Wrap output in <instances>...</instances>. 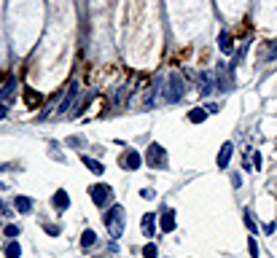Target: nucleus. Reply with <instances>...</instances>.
<instances>
[{"label":"nucleus","mask_w":277,"mask_h":258,"mask_svg":"<svg viewBox=\"0 0 277 258\" xmlns=\"http://www.w3.org/2000/svg\"><path fill=\"white\" fill-rule=\"evenodd\" d=\"M105 226H108V234L113 240H119L124 234V207L121 205H113L105 212Z\"/></svg>","instance_id":"f257e3e1"},{"label":"nucleus","mask_w":277,"mask_h":258,"mask_svg":"<svg viewBox=\"0 0 277 258\" xmlns=\"http://www.w3.org/2000/svg\"><path fill=\"white\" fill-rule=\"evenodd\" d=\"M89 194H92V202H94L97 207H108L110 202H113V189H110V186H105V183L94 186Z\"/></svg>","instance_id":"f03ea898"},{"label":"nucleus","mask_w":277,"mask_h":258,"mask_svg":"<svg viewBox=\"0 0 277 258\" xmlns=\"http://www.w3.org/2000/svg\"><path fill=\"white\" fill-rule=\"evenodd\" d=\"M145 161H148L154 170H156V167H164V164H167V154H164L162 145H156V143H154V145L148 148V154H145Z\"/></svg>","instance_id":"7ed1b4c3"},{"label":"nucleus","mask_w":277,"mask_h":258,"mask_svg":"<svg viewBox=\"0 0 277 258\" xmlns=\"http://www.w3.org/2000/svg\"><path fill=\"white\" fill-rule=\"evenodd\" d=\"M183 97V78H180L178 73H173L170 75V94H167V100L170 103H175V100H180Z\"/></svg>","instance_id":"20e7f679"},{"label":"nucleus","mask_w":277,"mask_h":258,"mask_svg":"<svg viewBox=\"0 0 277 258\" xmlns=\"http://www.w3.org/2000/svg\"><path fill=\"white\" fill-rule=\"evenodd\" d=\"M159 224H162V231H167V234L175 229V210L173 207H167V210L162 212V221H159Z\"/></svg>","instance_id":"39448f33"},{"label":"nucleus","mask_w":277,"mask_h":258,"mask_svg":"<svg viewBox=\"0 0 277 258\" xmlns=\"http://www.w3.org/2000/svg\"><path fill=\"white\" fill-rule=\"evenodd\" d=\"M121 164H124V167H129V170H138V167L143 164V156H140L138 151H129V154L121 159Z\"/></svg>","instance_id":"423d86ee"},{"label":"nucleus","mask_w":277,"mask_h":258,"mask_svg":"<svg viewBox=\"0 0 277 258\" xmlns=\"http://www.w3.org/2000/svg\"><path fill=\"white\" fill-rule=\"evenodd\" d=\"M156 215H154V212H145V215H143V237H148V240H151V237H154V229H156Z\"/></svg>","instance_id":"0eeeda50"},{"label":"nucleus","mask_w":277,"mask_h":258,"mask_svg":"<svg viewBox=\"0 0 277 258\" xmlns=\"http://www.w3.org/2000/svg\"><path fill=\"white\" fill-rule=\"evenodd\" d=\"M231 151H234V145H231V143H224V148H221V154H218V167H221V170H226V167H229Z\"/></svg>","instance_id":"6e6552de"},{"label":"nucleus","mask_w":277,"mask_h":258,"mask_svg":"<svg viewBox=\"0 0 277 258\" xmlns=\"http://www.w3.org/2000/svg\"><path fill=\"white\" fill-rule=\"evenodd\" d=\"M68 205H70L68 191H65V189H59L57 194H54V207H57V210H68Z\"/></svg>","instance_id":"1a4fd4ad"},{"label":"nucleus","mask_w":277,"mask_h":258,"mask_svg":"<svg viewBox=\"0 0 277 258\" xmlns=\"http://www.w3.org/2000/svg\"><path fill=\"white\" fill-rule=\"evenodd\" d=\"M24 100H27L30 108H38V105L43 103V97H41L38 92H33V89H27V92H24Z\"/></svg>","instance_id":"9d476101"},{"label":"nucleus","mask_w":277,"mask_h":258,"mask_svg":"<svg viewBox=\"0 0 277 258\" xmlns=\"http://www.w3.org/2000/svg\"><path fill=\"white\" fill-rule=\"evenodd\" d=\"M14 207H17L19 212H30V210H33V199H27V196H17Z\"/></svg>","instance_id":"9b49d317"},{"label":"nucleus","mask_w":277,"mask_h":258,"mask_svg":"<svg viewBox=\"0 0 277 258\" xmlns=\"http://www.w3.org/2000/svg\"><path fill=\"white\" fill-rule=\"evenodd\" d=\"M94 242H97V234H94V229H87V231L81 234V245H84V247H92Z\"/></svg>","instance_id":"f8f14e48"},{"label":"nucleus","mask_w":277,"mask_h":258,"mask_svg":"<svg viewBox=\"0 0 277 258\" xmlns=\"http://www.w3.org/2000/svg\"><path fill=\"white\" fill-rule=\"evenodd\" d=\"M81 159H84V164H87L94 175H103V164H100V161H94L92 156H81Z\"/></svg>","instance_id":"ddd939ff"},{"label":"nucleus","mask_w":277,"mask_h":258,"mask_svg":"<svg viewBox=\"0 0 277 258\" xmlns=\"http://www.w3.org/2000/svg\"><path fill=\"white\" fill-rule=\"evenodd\" d=\"M19 256H22L19 242H8V245H6V258H19Z\"/></svg>","instance_id":"4468645a"},{"label":"nucleus","mask_w":277,"mask_h":258,"mask_svg":"<svg viewBox=\"0 0 277 258\" xmlns=\"http://www.w3.org/2000/svg\"><path fill=\"white\" fill-rule=\"evenodd\" d=\"M205 119H208V110H202V108H196V110L189 113V121H194V124L196 121H205Z\"/></svg>","instance_id":"2eb2a0df"},{"label":"nucleus","mask_w":277,"mask_h":258,"mask_svg":"<svg viewBox=\"0 0 277 258\" xmlns=\"http://www.w3.org/2000/svg\"><path fill=\"white\" fill-rule=\"evenodd\" d=\"M143 256L145 258H159V247H156L154 242H148V245L143 247Z\"/></svg>","instance_id":"dca6fc26"},{"label":"nucleus","mask_w":277,"mask_h":258,"mask_svg":"<svg viewBox=\"0 0 277 258\" xmlns=\"http://www.w3.org/2000/svg\"><path fill=\"white\" fill-rule=\"evenodd\" d=\"M218 43H221V49H224L226 54L231 52V35H229V33H224V35H221V38H218Z\"/></svg>","instance_id":"f3484780"},{"label":"nucleus","mask_w":277,"mask_h":258,"mask_svg":"<svg viewBox=\"0 0 277 258\" xmlns=\"http://www.w3.org/2000/svg\"><path fill=\"white\" fill-rule=\"evenodd\" d=\"M248 250H250V256H253V258H259V245H256L253 237H250V242H248Z\"/></svg>","instance_id":"a211bd4d"},{"label":"nucleus","mask_w":277,"mask_h":258,"mask_svg":"<svg viewBox=\"0 0 277 258\" xmlns=\"http://www.w3.org/2000/svg\"><path fill=\"white\" fill-rule=\"evenodd\" d=\"M242 215H245V226H248L250 231H256V224H253V218H250V210H245Z\"/></svg>","instance_id":"6ab92c4d"},{"label":"nucleus","mask_w":277,"mask_h":258,"mask_svg":"<svg viewBox=\"0 0 277 258\" xmlns=\"http://www.w3.org/2000/svg\"><path fill=\"white\" fill-rule=\"evenodd\" d=\"M17 234H19L17 226H6V237H17Z\"/></svg>","instance_id":"aec40b11"},{"label":"nucleus","mask_w":277,"mask_h":258,"mask_svg":"<svg viewBox=\"0 0 277 258\" xmlns=\"http://www.w3.org/2000/svg\"><path fill=\"white\" fill-rule=\"evenodd\" d=\"M218 110H221V108H218L215 103H210V105H208V113H218Z\"/></svg>","instance_id":"412c9836"},{"label":"nucleus","mask_w":277,"mask_h":258,"mask_svg":"<svg viewBox=\"0 0 277 258\" xmlns=\"http://www.w3.org/2000/svg\"><path fill=\"white\" fill-rule=\"evenodd\" d=\"M0 215H11V210H8V207L3 205V202H0Z\"/></svg>","instance_id":"4be33fe9"},{"label":"nucleus","mask_w":277,"mask_h":258,"mask_svg":"<svg viewBox=\"0 0 277 258\" xmlns=\"http://www.w3.org/2000/svg\"><path fill=\"white\" fill-rule=\"evenodd\" d=\"M253 167H256V170L261 167V156H259V154H253Z\"/></svg>","instance_id":"5701e85b"}]
</instances>
